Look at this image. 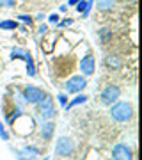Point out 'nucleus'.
<instances>
[{
  "label": "nucleus",
  "mask_w": 142,
  "mask_h": 160,
  "mask_svg": "<svg viewBox=\"0 0 142 160\" xmlns=\"http://www.w3.org/2000/svg\"><path fill=\"white\" fill-rule=\"evenodd\" d=\"M110 116H112L114 121L125 123V121L131 119V116H133V109H131V105L128 102H115V103H112Z\"/></svg>",
  "instance_id": "1"
},
{
  "label": "nucleus",
  "mask_w": 142,
  "mask_h": 160,
  "mask_svg": "<svg viewBox=\"0 0 142 160\" xmlns=\"http://www.w3.org/2000/svg\"><path fill=\"white\" fill-rule=\"evenodd\" d=\"M37 110H39V116L43 118V121H50L53 116H55V107H53V100L51 96H43L37 102Z\"/></svg>",
  "instance_id": "2"
},
{
  "label": "nucleus",
  "mask_w": 142,
  "mask_h": 160,
  "mask_svg": "<svg viewBox=\"0 0 142 160\" xmlns=\"http://www.w3.org/2000/svg\"><path fill=\"white\" fill-rule=\"evenodd\" d=\"M119 96H121V89L119 87L117 86H107L101 91L100 100H101L103 105H112V103H115L117 100H119Z\"/></svg>",
  "instance_id": "3"
},
{
  "label": "nucleus",
  "mask_w": 142,
  "mask_h": 160,
  "mask_svg": "<svg viewBox=\"0 0 142 160\" xmlns=\"http://www.w3.org/2000/svg\"><path fill=\"white\" fill-rule=\"evenodd\" d=\"M75 151V144L69 137H59L55 144V153L59 157H68Z\"/></svg>",
  "instance_id": "4"
},
{
  "label": "nucleus",
  "mask_w": 142,
  "mask_h": 160,
  "mask_svg": "<svg viewBox=\"0 0 142 160\" xmlns=\"http://www.w3.org/2000/svg\"><path fill=\"white\" fill-rule=\"evenodd\" d=\"M43 96H45V94H43V91H41L39 87H36V86H25L23 87V98H25V102L37 103Z\"/></svg>",
  "instance_id": "5"
},
{
  "label": "nucleus",
  "mask_w": 142,
  "mask_h": 160,
  "mask_svg": "<svg viewBox=\"0 0 142 160\" xmlns=\"http://www.w3.org/2000/svg\"><path fill=\"white\" fill-rule=\"evenodd\" d=\"M85 86H87V82H85L84 77H71V78L66 82V91L71 92V94H76V92H80L82 89H85Z\"/></svg>",
  "instance_id": "6"
},
{
  "label": "nucleus",
  "mask_w": 142,
  "mask_h": 160,
  "mask_svg": "<svg viewBox=\"0 0 142 160\" xmlns=\"http://www.w3.org/2000/svg\"><path fill=\"white\" fill-rule=\"evenodd\" d=\"M112 158L114 160H133L131 149L126 144H115L112 149Z\"/></svg>",
  "instance_id": "7"
},
{
  "label": "nucleus",
  "mask_w": 142,
  "mask_h": 160,
  "mask_svg": "<svg viewBox=\"0 0 142 160\" xmlns=\"http://www.w3.org/2000/svg\"><path fill=\"white\" fill-rule=\"evenodd\" d=\"M94 68H96V64H94V57H92L91 53H87L85 57H82V61H80V69L84 71L85 77H89V75L94 73Z\"/></svg>",
  "instance_id": "8"
},
{
  "label": "nucleus",
  "mask_w": 142,
  "mask_h": 160,
  "mask_svg": "<svg viewBox=\"0 0 142 160\" xmlns=\"http://www.w3.org/2000/svg\"><path fill=\"white\" fill-rule=\"evenodd\" d=\"M105 66L108 69H119L123 66V61L117 55H108V57H105Z\"/></svg>",
  "instance_id": "9"
},
{
  "label": "nucleus",
  "mask_w": 142,
  "mask_h": 160,
  "mask_svg": "<svg viewBox=\"0 0 142 160\" xmlns=\"http://www.w3.org/2000/svg\"><path fill=\"white\" fill-rule=\"evenodd\" d=\"M53 130H55V125H53L51 121L43 123V125H41V137H43V139H51Z\"/></svg>",
  "instance_id": "10"
},
{
  "label": "nucleus",
  "mask_w": 142,
  "mask_h": 160,
  "mask_svg": "<svg viewBox=\"0 0 142 160\" xmlns=\"http://www.w3.org/2000/svg\"><path fill=\"white\" fill-rule=\"evenodd\" d=\"M85 102H87V96H85V94H78L75 100H71V103H66L64 107H66V109H73V107L82 105V103H85Z\"/></svg>",
  "instance_id": "11"
},
{
  "label": "nucleus",
  "mask_w": 142,
  "mask_h": 160,
  "mask_svg": "<svg viewBox=\"0 0 142 160\" xmlns=\"http://www.w3.org/2000/svg\"><path fill=\"white\" fill-rule=\"evenodd\" d=\"M23 59L27 61V71H28V75H30V77H34V75H36V66H34V61H32V55H30V53H25Z\"/></svg>",
  "instance_id": "12"
},
{
  "label": "nucleus",
  "mask_w": 142,
  "mask_h": 160,
  "mask_svg": "<svg viewBox=\"0 0 142 160\" xmlns=\"http://www.w3.org/2000/svg\"><path fill=\"white\" fill-rule=\"evenodd\" d=\"M114 7V0H98V9L100 11H110Z\"/></svg>",
  "instance_id": "13"
},
{
  "label": "nucleus",
  "mask_w": 142,
  "mask_h": 160,
  "mask_svg": "<svg viewBox=\"0 0 142 160\" xmlns=\"http://www.w3.org/2000/svg\"><path fill=\"white\" fill-rule=\"evenodd\" d=\"M20 155H22L23 158H36V157L39 155V151H37L36 148H25Z\"/></svg>",
  "instance_id": "14"
},
{
  "label": "nucleus",
  "mask_w": 142,
  "mask_h": 160,
  "mask_svg": "<svg viewBox=\"0 0 142 160\" xmlns=\"http://www.w3.org/2000/svg\"><path fill=\"white\" fill-rule=\"evenodd\" d=\"M0 29H4V30L18 29V23L14 22V20H4V22H0Z\"/></svg>",
  "instance_id": "15"
},
{
  "label": "nucleus",
  "mask_w": 142,
  "mask_h": 160,
  "mask_svg": "<svg viewBox=\"0 0 142 160\" xmlns=\"http://www.w3.org/2000/svg\"><path fill=\"white\" fill-rule=\"evenodd\" d=\"M27 52H23V50H20V48H14V50L11 52V55H12V59H20L22 57L23 59V55H25Z\"/></svg>",
  "instance_id": "16"
},
{
  "label": "nucleus",
  "mask_w": 142,
  "mask_h": 160,
  "mask_svg": "<svg viewBox=\"0 0 142 160\" xmlns=\"http://www.w3.org/2000/svg\"><path fill=\"white\" fill-rule=\"evenodd\" d=\"M100 36H101L103 43H107V41H108V38H110V30H108V29H103L101 32H100Z\"/></svg>",
  "instance_id": "17"
},
{
  "label": "nucleus",
  "mask_w": 142,
  "mask_h": 160,
  "mask_svg": "<svg viewBox=\"0 0 142 160\" xmlns=\"http://www.w3.org/2000/svg\"><path fill=\"white\" fill-rule=\"evenodd\" d=\"M16 0H0V7H12Z\"/></svg>",
  "instance_id": "18"
},
{
  "label": "nucleus",
  "mask_w": 142,
  "mask_h": 160,
  "mask_svg": "<svg viewBox=\"0 0 142 160\" xmlns=\"http://www.w3.org/2000/svg\"><path fill=\"white\" fill-rule=\"evenodd\" d=\"M76 9H78L80 12H84L85 9H87V2H85V0H80L78 4H76Z\"/></svg>",
  "instance_id": "19"
},
{
  "label": "nucleus",
  "mask_w": 142,
  "mask_h": 160,
  "mask_svg": "<svg viewBox=\"0 0 142 160\" xmlns=\"http://www.w3.org/2000/svg\"><path fill=\"white\" fill-rule=\"evenodd\" d=\"M20 20H22V22H25V23H28V25H30V23H32V18L30 16H27V14H20Z\"/></svg>",
  "instance_id": "20"
},
{
  "label": "nucleus",
  "mask_w": 142,
  "mask_h": 160,
  "mask_svg": "<svg viewBox=\"0 0 142 160\" xmlns=\"http://www.w3.org/2000/svg\"><path fill=\"white\" fill-rule=\"evenodd\" d=\"M0 137L4 139V141H7V139H9V135H7V132L4 130V126L0 125Z\"/></svg>",
  "instance_id": "21"
},
{
  "label": "nucleus",
  "mask_w": 142,
  "mask_h": 160,
  "mask_svg": "<svg viewBox=\"0 0 142 160\" xmlns=\"http://www.w3.org/2000/svg\"><path fill=\"white\" fill-rule=\"evenodd\" d=\"M46 29H48L46 25H41L39 29H37V34H39V36H43V34H45V32H46Z\"/></svg>",
  "instance_id": "22"
},
{
  "label": "nucleus",
  "mask_w": 142,
  "mask_h": 160,
  "mask_svg": "<svg viewBox=\"0 0 142 160\" xmlns=\"http://www.w3.org/2000/svg\"><path fill=\"white\" fill-rule=\"evenodd\" d=\"M50 22L57 23V22H59V14H51V16H50Z\"/></svg>",
  "instance_id": "23"
},
{
  "label": "nucleus",
  "mask_w": 142,
  "mask_h": 160,
  "mask_svg": "<svg viewBox=\"0 0 142 160\" xmlns=\"http://www.w3.org/2000/svg\"><path fill=\"white\" fill-rule=\"evenodd\" d=\"M59 102L62 103V105H66V96H64V94H61V96H59Z\"/></svg>",
  "instance_id": "24"
},
{
  "label": "nucleus",
  "mask_w": 142,
  "mask_h": 160,
  "mask_svg": "<svg viewBox=\"0 0 142 160\" xmlns=\"http://www.w3.org/2000/svg\"><path fill=\"white\" fill-rule=\"evenodd\" d=\"M71 23H73V20H69V18H68V20H64L61 25H71Z\"/></svg>",
  "instance_id": "25"
},
{
  "label": "nucleus",
  "mask_w": 142,
  "mask_h": 160,
  "mask_svg": "<svg viewBox=\"0 0 142 160\" xmlns=\"http://www.w3.org/2000/svg\"><path fill=\"white\" fill-rule=\"evenodd\" d=\"M78 2H80V0H69L68 4H69V6H76V4H78Z\"/></svg>",
  "instance_id": "26"
}]
</instances>
